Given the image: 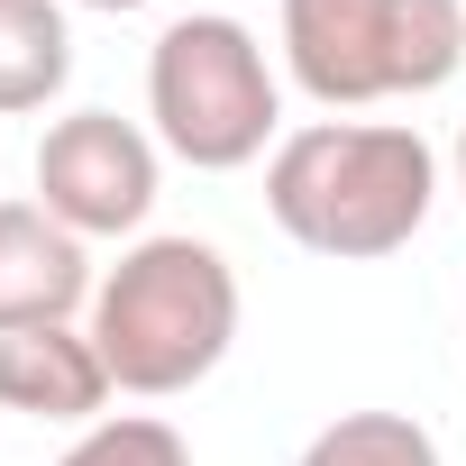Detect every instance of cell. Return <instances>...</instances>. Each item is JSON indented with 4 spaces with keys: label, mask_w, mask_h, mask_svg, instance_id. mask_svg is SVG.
I'll return each instance as SVG.
<instances>
[{
    "label": "cell",
    "mask_w": 466,
    "mask_h": 466,
    "mask_svg": "<svg viewBox=\"0 0 466 466\" xmlns=\"http://www.w3.org/2000/svg\"><path fill=\"white\" fill-rule=\"evenodd\" d=\"M439 201V156L402 119H311L266 156V210L293 248L366 266L420 238Z\"/></svg>",
    "instance_id": "1"
},
{
    "label": "cell",
    "mask_w": 466,
    "mask_h": 466,
    "mask_svg": "<svg viewBox=\"0 0 466 466\" xmlns=\"http://www.w3.org/2000/svg\"><path fill=\"white\" fill-rule=\"evenodd\" d=\"M238 339V275L210 238H137L92 293V348L119 393H192Z\"/></svg>",
    "instance_id": "2"
},
{
    "label": "cell",
    "mask_w": 466,
    "mask_h": 466,
    "mask_svg": "<svg viewBox=\"0 0 466 466\" xmlns=\"http://www.w3.org/2000/svg\"><path fill=\"white\" fill-rule=\"evenodd\" d=\"M147 119H156V147L183 156L192 174H238L275 147L284 92H275L266 46L228 10H192L147 56Z\"/></svg>",
    "instance_id": "3"
},
{
    "label": "cell",
    "mask_w": 466,
    "mask_h": 466,
    "mask_svg": "<svg viewBox=\"0 0 466 466\" xmlns=\"http://www.w3.org/2000/svg\"><path fill=\"white\" fill-rule=\"evenodd\" d=\"M284 65L320 110L439 92L466 65V0H284Z\"/></svg>",
    "instance_id": "4"
},
{
    "label": "cell",
    "mask_w": 466,
    "mask_h": 466,
    "mask_svg": "<svg viewBox=\"0 0 466 466\" xmlns=\"http://www.w3.org/2000/svg\"><path fill=\"white\" fill-rule=\"evenodd\" d=\"M37 201L74 238H128L156 210V137L119 110H74L37 147Z\"/></svg>",
    "instance_id": "5"
},
{
    "label": "cell",
    "mask_w": 466,
    "mask_h": 466,
    "mask_svg": "<svg viewBox=\"0 0 466 466\" xmlns=\"http://www.w3.org/2000/svg\"><path fill=\"white\" fill-rule=\"evenodd\" d=\"M92 257L46 201H0V339L10 329H56L92 302Z\"/></svg>",
    "instance_id": "6"
},
{
    "label": "cell",
    "mask_w": 466,
    "mask_h": 466,
    "mask_svg": "<svg viewBox=\"0 0 466 466\" xmlns=\"http://www.w3.org/2000/svg\"><path fill=\"white\" fill-rule=\"evenodd\" d=\"M110 393H119V384H110L92 329H74V320H56V329H10V339H0V411L92 430Z\"/></svg>",
    "instance_id": "7"
},
{
    "label": "cell",
    "mask_w": 466,
    "mask_h": 466,
    "mask_svg": "<svg viewBox=\"0 0 466 466\" xmlns=\"http://www.w3.org/2000/svg\"><path fill=\"white\" fill-rule=\"evenodd\" d=\"M65 83H74L65 0H0V119L46 110Z\"/></svg>",
    "instance_id": "8"
},
{
    "label": "cell",
    "mask_w": 466,
    "mask_h": 466,
    "mask_svg": "<svg viewBox=\"0 0 466 466\" xmlns=\"http://www.w3.org/2000/svg\"><path fill=\"white\" fill-rule=\"evenodd\" d=\"M293 466H439V439L411 411H339Z\"/></svg>",
    "instance_id": "9"
},
{
    "label": "cell",
    "mask_w": 466,
    "mask_h": 466,
    "mask_svg": "<svg viewBox=\"0 0 466 466\" xmlns=\"http://www.w3.org/2000/svg\"><path fill=\"white\" fill-rule=\"evenodd\" d=\"M56 466H192V448H183L174 420H156V411H119V420H92Z\"/></svg>",
    "instance_id": "10"
},
{
    "label": "cell",
    "mask_w": 466,
    "mask_h": 466,
    "mask_svg": "<svg viewBox=\"0 0 466 466\" xmlns=\"http://www.w3.org/2000/svg\"><path fill=\"white\" fill-rule=\"evenodd\" d=\"M74 10H110V19H128V10H147V0H74Z\"/></svg>",
    "instance_id": "11"
},
{
    "label": "cell",
    "mask_w": 466,
    "mask_h": 466,
    "mask_svg": "<svg viewBox=\"0 0 466 466\" xmlns=\"http://www.w3.org/2000/svg\"><path fill=\"white\" fill-rule=\"evenodd\" d=\"M457 192H466V119H457Z\"/></svg>",
    "instance_id": "12"
},
{
    "label": "cell",
    "mask_w": 466,
    "mask_h": 466,
    "mask_svg": "<svg viewBox=\"0 0 466 466\" xmlns=\"http://www.w3.org/2000/svg\"><path fill=\"white\" fill-rule=\"evenodd\" d=\"M219 10H228V0H219Z\"/></svg>",
    "instance_id": "13"
}]
</instances>
